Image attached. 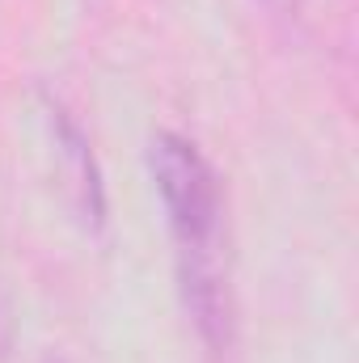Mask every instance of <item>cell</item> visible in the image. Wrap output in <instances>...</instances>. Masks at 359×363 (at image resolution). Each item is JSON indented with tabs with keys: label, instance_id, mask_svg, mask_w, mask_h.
<instances>
[{
	"label": "cell",
	"instance_id": "cell-1",
	"mask_svg": "<svg viewBox=\"0 0 359 363\" xmlns=\"http://www.w3.org/2000/svg\"><path fill=\"white\" fill-rule=\"evenodd\" d=\"M148 169L161 194L174 245L182 262L186 304L211 347L228 342V287L220 271V233H224V194L211 161L194 140L178 131H161L148 144Z\"/></svg>",
	"mask_w": 359,
	"mask_h": 363
},
{
	"label": "cell",
	"instance_id": "cell-2",
	"mask_svg": "<svg viewBox=\"0 0 359 363\" xmlns=\"http://www.w3.org/2000/svg\"><path fill=\"white\" fill-rule=\"evenodd\" d=\"M47 118H51V135H55L60 174L68 182V199H72L81 224L101 228V220H106V194H101V174H97V165H93L89 140H85V131H81L60 106H51Z\"/></svg>",
	"mask_w": 359,
	"mask_h": 363
},
{
	"label": "cell",
	"instance_id": "cell-3",
	"mask_svg": "<svg viewBox=\"0 0 359 363\" xmlns=\"http://www.w3.org/2000/svg\"><path fill=\"white\" fill-rule=\"evenodd\" d=\"M0 355H4V313H0Z\"/></svg>",
	"mask_w": 359,
	"mask_h": 363
}]
</instances>
